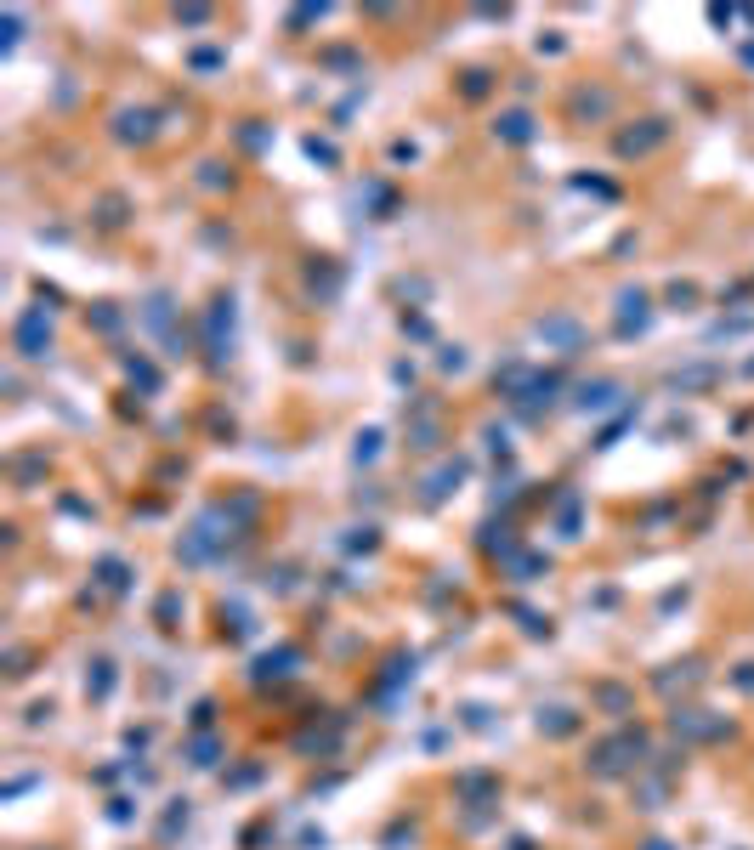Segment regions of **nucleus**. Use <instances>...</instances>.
Instances as JSON below:
<instances>
[{"label": "nucleus", "instance_id": "nucleus-1", "mask_svg": "<svg viewBox=\"0 0 754 850\" xmlns=\"http://www.w3.org/2000/svg\"><path fill=\"white\" fill-rule=\"evenodd\" d=\"M52 335V323H45L40 312H23V323H18V346H23V358H35V346Z\"/></svg>", "mask_w": 754, "mask_h": 850}, {"label": "nucleus", "instance_id": "nucleus-2", "mask_svg": "<svg viewBox=\"0 0 754 850\" xmlns=\"http://www.w3.org/2000/svg\"><path fill=\"white\" fill-rule=\"evenodd\" d=\"M499 136H505V142H528V136H533V119H528V114H505V119H499Z\"/></svg>", "mask_w": 754, "mask_h": 850}, {"label": "nucleus", "instance_id": "nucleus-4", "mask_svg": "<svg viewBox=\"0 0 754 850\" xmlns=\"http://www.w3.org/2000/svg\"><path fill=\"white\" fill-rule=\"evenodd\" d=\"M646 850H669V845H646Z\"/></svg>", "mask_w": 754, "mask_h": 850}, {"label": "nucleus", "instance_id": "nucleus-3", "mask_svg": "<svg viewBox=\"0 0 754 850\" xmlns=\"http://www.w3.org/2000/svg\"><path fill=\"white\" fill-rule=\"evenodd\" d=\"M607 403H612V385H607V380H602V385H584V392H579V409H607Z\"/></svg>", "mask_w": 754, "mask_h": 850}]
</instances>
